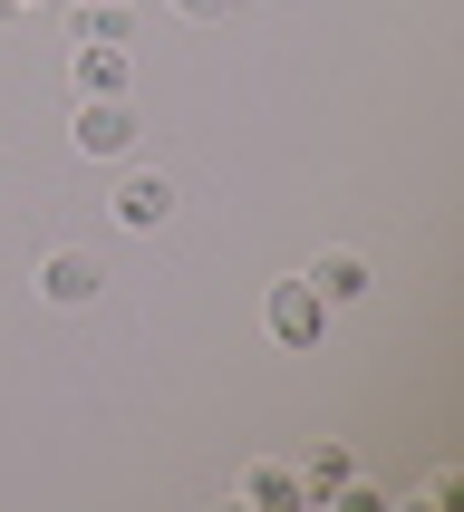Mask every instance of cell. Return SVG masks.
Listing matches in <instances>:
<instances>
[{"label": "cell", "instance_id": "obj_7", "mask_svg": "<svg viewBox=\"0 0 464 512\" xmlns=\"http://www.w3.org/2000/svg\"><path fill=\"white\" fill-rule=\"evenodd\" d=\"M310 290L329 300V310H358V300L377 290V271H368L358 252H319V261H310Z\"/></svg>", "mask_w": 464, "mask_h": 512}, {"label": "cell", "instance_id": "obj_9", "mask_svg": "<svg viewBox=\"0 0 464 512\" xmlns=\"http://www.w3.org/2000/svg\"><path fill=\"white\" fill-rule=\"evenodd\" d=\"M174 20H194V29H213V20H232V0H165Z\"/></svg>", "mask_w": 464, "mask_h": 512}, {"label": "cell", "instance_id": "obj_4", "mask_svg": "<svg viewBox=\"0 0 464 512\" xmlns=\"http://www.w3.org/2000/svg\"><path fill=\"white\" fill-rule=\"evenodd\" d=\"M126 87H136V49L68 39V97H126Z\"/></svg>", "mask_w": 464, "mask_h": 512}, {"label": "cell", "instance_id": "obj_3", "mask_svg": "<svg viewBox=\"0 0 464 512\" xmlns=\"http://www.w3.org/2000/svg\"><path fill=\"white\" fill-rule=\"evenodd\" d=\"M174 174H155V165H126L116 174V194H107V213H116V232H165L174 223Z\"/></svg>", "mask_w": 464, "mask_h": 512}, {"label": "cell", "instance_id": "obj_6", "mask_svg": "<svg viewBox=\"0 0 464 512\" xmlns=\"http://www.w3.org/2000/svg\"><path fill=\"white\" fill-rule=\"evenodd\" d=\"M68 39H97V49H136V0H68Z\"/></svg>", "mask_w": 464, "mask_h": 512}, {"label": "cell", "instance_id": "obj_5", "mask_svg": "<svg viewBox=\"0 0 464 512\" xmlns=\"http://www.w3.org/2000/svg\"><path fill=\"white\" fill-rule=\"evenodd\" d=\"M97 290H107V261L97 252H49L39 261V300H49V310H87Z\"/></svg>", "mask_w": 464, "mask_h": 512}, {"label": "cell", "instance_id": "obj_2", "mask_svg": "<svg viewBox=\"0 0 464 512\" xmlns=\"http://www.w3.org/2000/svg\"><path fill=\"white\" fill-rule=\"evenodd\" d=\"M68 145H78L87 165H126L136 155V107L126 97H78L68 107Z\"/></svg>", "mask_w": 464, "mask_h": 512}, {"label": "cell", "instance_id": "obj_8", "mask_svg": "<svg viewBox=\"0 0 464 512\" xmlns=\"http://www.w3.org/2000/svg\"><path fill=\"white\" fill-rule=\"evenodd\" d=\"M242 503H261V512H300L310 493H300V474H290V464H252V474H242Z\"/></svg>", "mask_w": 464, "mask_h": 512}, {"label": "cell", "instance_id": "obj_10", "mask_svg": "<svg viewBox=\"0 0 464 512\" xmlns=\"http://www.w3.org/2000/svg\"><path fill=\"white\" fill-rule=\"evenodd\" d=\"M20 10H49V0H0V20H20Z\"/></svg>", "mask_w": 464, "mask_h": 512}, {"label": "cell", "instance_id": "obj_1", "mask_svg": "<svg viewBox=\"0 0 464 512\" xmlns=\"http://www.w3.org/2000/svg\"><path fill=\"white\" fill-rule=\"evenodd\" d=\"M329 319H339V310H329V300L310 290V271H281V281L261 290V329H271L290 358H310V348L329 339Z\"/></svg>", "mask_w": 464, "mask_h": 512}]
</instances>
